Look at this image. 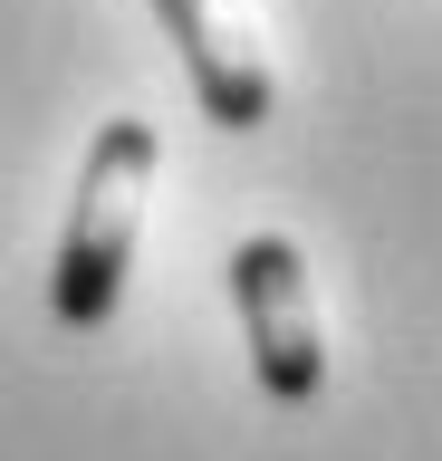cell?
<instances>
[{
    "mask_svg": "<svg viewBox=\"0 0 442 461\" xmlns=\"http://www.w3.org/2000/svg\"><path fill=\"white\" fill-rule=\"evenodd\" d=\"M154 20L183 49V77H193V96H203V115L221 135L269 125L279 77H269V49H260V29L240 20V0H154Z\"/></svg>",
    "mask_w": 442,
    "mask_h": 461,
    "instance_id": "obj_3",
    "label": "cell"
},
{
    "mask_svg": "<svg viewBox=\"0 0 442 461\" xmlns=\"http://www.w3.org/2000/svg\"><path fill=\"white\" fill-rule=\"evenodd\" d=\"M154 164H164V135L145 115H106L87 135V164H77V193H68V240H59V269H49V308L77 337L125 308V269H135V240H145Z\"/></svg>",
    "mask_w": 442,
    "mask_h": 461,
    "instance_id": "obj_1",
    "label": "cell"
},
{
    "mask_svg": "<svg viewBox=\"0 0 442 461\" xmlns=\"http://www.w3.org/2000/svg\"><path fill=\"white\" fill-rule=\"evenodd\" d=\"M231 308L250 337V375L269 403H318L327 394V327H318V288L289 230H250L231 250Z\"/></svg>",
    "mask_w": 442,
    "mask_h": 461,
    "instance_id": "obj_2",
    "label": "cell"
}]
</instances>
